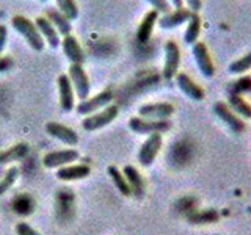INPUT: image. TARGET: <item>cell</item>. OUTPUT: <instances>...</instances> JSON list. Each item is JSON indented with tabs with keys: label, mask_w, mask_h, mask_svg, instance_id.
I'll return each mask as SVG.
<instances>
[{
	"label": "cell",
	"mask_w": 251,
	"mask_h": 235,
	"mask_svg": "<svg viewBox=\"0 0 251 235\" xmlns=\"http://www.w3.org/2000/svg\"><path fill=\"white\" fill-rule=\"evenodd\" d=\"M227 105L242 119H251V104L240 94H227Z\"/></svg>",
	"instance_id": "cell-22"
},
{
	"label": "cell",
	"mask_w": 251,
	"mask_h": 235,
	"mask_svg": "<svg viewBox=\"0 0 251 235\" xmlns=\"http://www.w3.org/2000/svg\"><path fill=\"white\" fill-rule=\"evenodd\" d=\"M35 25L39 33H41V36L44 38V41L49 44L52 49H57L58 46H61V39H60L58 31L55 30V27L44 18V16H39V18L35 21Z\"/></svg>",
	"instance_id": "cell-18"
},
{
	"label": "cell",
	"mask_w": 251,
	"mask_h": 235,
	"mask_svg": "<svg viewBox=\"0 0 251 235\" xmlns=\"http://www.w3.org/2000/svg\"><path fill=\"white\" fill-rule=\"evenodd\" d=\"M112 99H113V93L110 90H105V91L96 94L94 97H88V99L82 100L80 104L75 107V110L78 115H93V113H96V110L108 107Z\"/></svg>",
	"instance_id": "cell-9"
},
{
	"label": "cell",
	"mask_w": 251,
	"mask_h": 235,
	"mask_svg": "<svg viewBox=\"0 0 251 235\" xmlns=\"http://www.w3.org/2000/svg\"><path fill=\"white\" fill-rule=\"evenodd\" d=\"M175 78H176V83L179 86V90L182 91L188 99H192V100H202L204 96H206L204 90L188 74L177 72V75Z\"/></svg>",
	"instance_id": "cell-12"
},
{
	"label": "cell",
	"mask_w": 251,
	"mask_h": 235,
	"mask_svg": "<svg viewBox=\"0 0 251 235\" xmlns=\"http://www.w3.org/2000/svg\"><path fill=\"white\" fill-rule=\"evenodd\" d=\"M2 176H3V171H2V168H0V179H2Z\"/></svg>",
	"instance_id": "cell-38"
},
{
	"label": "cell",
	"mask_w": 251,
	"mask_h": 235,
	"mask_svg": "<svg viewBox=\"0 0 251 235\" xmlns=\"http://www.w3.org/2000/svg\"><path fill=\"white\" fill-rule=\"evenodd\" d=\"M168 3L175 8V10H177V8H184V0H168Z\"/></svg>",
	"instance_id": "cell-37"
},
{
	"label": "cell",
	"mask_w": 251,
	"mask_h": 235,
	"mask_svg": "<svg viewBox=\"0 0 251 235\" xmlns=\"http://www.w3.org/2000/svg\"><path fill=\"white\" fill-rule=\"evenodd\" d=\"M163 144V138L162 133H152V135H148L146 141L140 147L138 152V162L141 166H151L154 160L157 159V155L160 152V147Z\"/></svg>",
	"instance_id": "cell-4"
},
{
	"label": "cell",
	"mask_w": 251,
	"mask_h": 235,
	"mask_svg": "<svg viewBox=\"0 0 251 235\" xmlns=\"http://www.w3.org/2000/svg\"><path fill=\"white\" fill-rule=\"evenodd\" d=\"M19 168H10L6 172H3V176H2V179H0V196H3L10 188L14 185V182L18 180V177H19Z\"/></svg>",
	"instance_id": "cell-29"
},
{
	"label": "cell",
	"mask_w": 251,
	"mask_h": 235,
	"mask_svg": "<svg viewBox=\"0 0 251 235\" xmlns=\"http://www.w3.org/2000/svg\"><path fill=\"white\" fill-rule=\"evenodd\" d=\"M46 132L49 133L50 137L60 140L61 143L69 144V146H75L78 143V135L75 130L66 127L60 122H47L46 124Z\"/></svg>",
	"instance_id": "cell-14"
},
{
	"label": "cell",
	"mask_w": 251,
	"mask_h": 235,
	"mask_svg": "<svg viewBox=\"0 0 251 235\" xmlns=\"http://www.w3.org/2000/svg\"><path fill=\"white\" fill-rule=\"evenodd\" d=\"M6 38H8V30H6L5 25H2V24H0V55H2V52L5 49Z\"/></svg>",
	"instance_id": "cell-36"
},
{
	"label": "cell",
	"mask_w": 251,
	"mask_h": 235,
	"mask_svg": "<svg viewBox=\"0 0 251 235\" xmlns=\"http://www.w3.org/2000/svg\"><path fill=\"white\" fill-rule=\"evenodd\" d=\"M16 234H18V235H41L27 223H18V224H16Z\"/></svg>",
	"instance_id": "cell-33"
},
{
	"label": "cell",
	"mask_w": 251,
	"mask_h": 235,
	"mask_svg": "<svg viewBox=\"0 0 251 235\" xmlns=\"http://www.w3.org/2000/svg\"><path fill=\"white\" fill-rule=\"evenodd\" d=\"M11 25L19 35H22V38L25 39L27 44L33 50L41 52L44 49L46 41H44V38L41 36V33L38 31L35 22H31L28 18H25V16L18 14V16H14V18L11 19Z\"/></svg>",
	"instance_id": "cell-1"
},
{
	"label": "cell",
	"mask_w": 251,
	"mask_h": 235,
	"mask_svg": "<svg viewBox=\"0 0 251 235\" xmlns=\"http://www.w3.org/2000/svg\"><path fill=\"white\" fill-rule=\"evenodd\" d=\"M129 129L138 135H152V133H165L171 129L170 119H145V118H130Z\"/></svg>",
	"instance_id": "cell-2"
},
{
	"label": "cell",
	"mask_w": 251,
	"mask_h": 235,
	"mask_svg": "<svg viewBox=\"0 0 251 235\" xmlns=\"http://www.w3.org/2000/svg\"><path fill=\"white\" fill-rule=\"evenodd\" d=\"M200 33H201V16L198 13H192L190 19L187 21V28L184 33L185 44L193 46L198 43Z\"/></svg>",
	"instance_id": "cell-24"
},
{
	"label": "cell",
	"mask_w": 251,
	"mask_h": 235,
	"mask_svg": "<svg viewBox=\"0 0 251 235\" xmlns=\"http://www.w3.org/2000/svg\"><path fill=\"white\" fill-rule=\"evenodd\" d=\"M61 47H63V52L66 55V58L71 61V65H82L83 66V63H85L83 49L73 35H68L61 39Z\"/></svg>",
	"instance_id": "cell-15"
},
{
	"label": "cell",
	"mask_w": 251,
	"mask_h": 235,
	"mask_svg": "<svg viewBox=\"0 0 251 235\" xmlns=\"http://www.w3.org/2000/svg\"><path fill=\"white\" fill-rule=\"evenodd\" d=\"M179 65H180V50L176 41L165 43V65H163V78L165 80H171L175 78L179 72Z\"/></svg>",
	"instance_id": "cell-6"
},
{
	"label": "cell",
	"mask_w": 251,
	"mask_h": 235,
	"mask_svg": "<svg viewBox=\"0 0 251 235\" xmlns=\"http://www.w3.org/2000/svg\"><path fill=\"white\" fill-rule=\"evenodd\" d=\"M118 113H120V110H118L116 105H108L102 110V112L93 113L88 118H85L83 122H82V127L88 132L99 130L102 127H105V125H108L110 122H113L115 118L118 116Z\"/></svg>",
	"instance_id": "cell-5"
},
{
	"label": "cell",
	"mask_w": 251,
	"mask_h": 235,
	"mask_svg": "<svg viewBox=\"0 0 251 235\" xmlns=\"http://www.w3.org/2000/svg\"><path fill=\"white\" fill-rule=\"evenodd\" d=\"M192 53H193V58L196 66H198L200 72L206 77V78H212L215 75V65H214V60H212L210 53L207 46L204 43H196L192 46Z\"/></svg>",
	"instance_id": "cell-8"
},
{
	"label": "cell",
	"mask_w": 251,
	"mask_h": 235,
	"mask_svg": "<svg viewBox=\"0 0 251 235\" xmlns=\"http://www.w3.org/2000/svg\"><path fill=\"white\" fill-rule=\"evenodd\" d=\"M214 113L222 119V122L226 124V127L229 129L235 135H242L243 132L247 130V124L243 122V119L235 115L232 110L229 108V105L223 100H218L214 104Z\"/></svg>",
	"instance_id": "cell-3"
},
{
	"label": "cell",
	"mask_w": 251,
	"mask_h": 235,
	"mask_svg": "<svg viewBox=\"0 0 251 235\" xmlns=\"http://www.w3.org/2000/svg\"><path fill=\"white\" fill-rule=\"evenodd\" d=\"M90 166L86 164H68V166L58 168L57 177L65 182H73V180H80L90 176Z\"/></svg>",
	"instance_id": "cell-21"
},
{
	"label": "cell",
	"mask_w": 251,
	"mask_h": 235,
	"mask_svg": "<svg viewBox=\"0 0 251 235\" xmlns=\"http://www.w3.org/2000/svg\"><path fill=\"white\" fill-rule=\"evenodd\" d=\"M78 152L75 149H65V151H53L44 155L43 164L46 168H63L78 160Z\"/></svg>",
	"instance_id": "cell-10"
},
{
	"label": "cell",
	"mask_w": 251,
	"mask_h": 235,
	"mask_svg": "<svg viewBox=\"0 0 251 235\" xmlns=\"http://www.w3.org/2000/svg\"><path fill=\"white\" fill-rule=\"evenodd\" d=\"M13 68V58L10 57H0V74L6 72Z\"/></svg>",
	"instance_id": "cell-35"
},
{
	"label": "cell",
	"mask_w": 251,
	"mask_h": 235,
	"mask_svg": "<svg viewBox=\"0 0 251 235\" xmlns=\"http://www.w3.org/2000/svg\"><path fill=\"white\" fill-rule=\"evenodd\" d=\"M138 113L140 118L145 119H168L175 113V107L170 102H155V104L141 105Z\"/></svg>",
	"instance_id": "cell-11"
},
{
	"label": "cell",
	"mask_w": 251,
	"mask_h": 235,
	"mask_svg": "<svg viewBox=\"0 0 251 235\" xmlns=\"http://www.w3.org/2000/svg\"><path fill=\"white\" fill-rule=\"evenodd\" d=\"M69 80L73 83V88L77 94V97L80 100H85L90 97V78L86 75L85 69L82 65H71L69 66Z\"/></svg>",
	"instance_id": "cell-7"
},
{
	"label": "cell",
	"mask_w": 251,
	"mask_h": 235,
	"mask_svg": "<svg viewBox=\"0 0 251 235\" xmlns=\"http://www.w3.org/2000/svg\"><path fill=\"white\" fill-rule=\"evenodd\" d=\"M146 2L151 5L157 13L167 14L171 11V5L168 3V0H146Z\"/></svg>",
	"instance_id": "cell-32"
},
{
	"label": "cell",
	"mask_w": 251,
	"mask_h": 235,
	"mask_svg": "<svg viewBox=\"0 0 251 235\" xmlns=\"http://www.w3.org/2000/svg\"><path fill=\"white\" fill-rule=\"evenodd\" d=\"M218 219L217 212L214 210H202L200 213H195L193 216H190V221L193 224H209V223H214Z\"/></svg>",
	"instance_id": "cell-31"
},
{
	"label": "cell",
	"mask_w": 251,
	"mask_h": 235,
	"mask_svg": "<svg viewBox=\"0 0 251 235\" xmlns=\"http://www.w3.org/2000/svg\"><path fill=\"white\" fill-rule=\"evenodd\" d=\"M251 93V75H239L237 80L227 85V94H248Z\"/></svg>",
	"instance_id": "cell-26"
},
{
	"label": "cell",
	"mask_w": 251,
	"mask_h": 235,
	"mask_svg": "<svg viewBox=\"0 0 251 235\" xmlns=\"http://www.w3.org/2000/svg\"><path fill=\"white\" fill-rule=\"evenodd\" d=\"M251 69V52L245 53L243 57L234 60L229 65V72L232 75H243Z\"/></svg>",
	"instance_id": "cell-27"
},
{
	"label": "cell",
	"mask_w": 251,
	"mask_h": 235,
	"mask_svg": "<svg viewBox=\"0 0 251 235\" xmlns=\"http://www.w3.org/2000/svg\"><path fill=\"white\" fill-rule=\"evenodd\" d=\"M41 2H47V0H41Z\"/></svg>",
	"instance_id": "cell-39"
},
{
	"label": "cell",
	"mask_w": 251,
	"mask_h": 235,
	"mask_svg": "<svg viewBox=\"0 0 251 235\" xmlns=\"http://www.w3.org/2000/svg\"><path fill=\"white\" fill-rule=\"evenodd\" d=\"M28 151H30V147L27 143H18L11 147H8L6 151L0 152V164H8V163L19 162L22 159H25Z\"/></svg>",
	"instance_id": "cell-23"
},
{
	"label": "cell",
	"mask_w": 251,
	"mask_h": 235,
	"mask_svg": "<svg viewBox=\"0 0 251 235\" xmlns=\"http://www.w3.org/2000/svg\"><path fill=\"white\" fill-rule=\"evenodd\" d=\"M107 172H108V176L112 177V180H113V184L116 185V188L121 191V194H124V196H132V190H130V187L127 184V180H126L124 174H123L120 169H118L116 166H108L107 168Z\"/></svg>",
	"instance_id": "cell-25"
},
{
	"label": "cell",
	"mask_w": 251,
	"mask_h": 235,
	"mask_svg": "<svg viewBox=\"0 0 251 235\" xmlns=\"http://www.w3.org/2000/svg\"><path fill=\"white\" fill-rule=\"evenodd\" d=\"M192 11L188 8H177V10H171L170 13L163 14L162 18H159V25L163 30H171L180 27L182 24H185L188 19H190Z\"/></svg>",
	"instance_id": "cell-13"
},
{
	"label": "cell",
	"mask_w": 251,
	"mask_h": 235,
	"mask_svg": "<svg viewBox=\"0 0 251 235\" xmlns=\"http://www.w3.org/2000/svg\"><path fill=\"white\" fill-rule=\"evenodd\" d=\"M57 2V10L66 16L69 21H74L78 18V6L75 3V0H55Z\"/></svg>",
	"instance_id": "cell-28"
},
{
	"label": "cell",
	"mask_w": 251,
	"mask_h": 235,
	"mask_svg": "<svg viewBox=\"0 0 251 235\" xmlns=\"http://www.w3.org/2000/svg\"><path fill=\"white\" fill-rule=\"evenodd\" d=\"M13 207L16 210V213H21V215H28L31 213V210L35 207V202L31 201L28 196H18L13 204Z\"/></svg>",
	"instance_id": "cell-30"
},
{
	"label": "cell",
	"mask_w": 251,
	"mask_h": 235,
	"mask_svg": "<svg viewBox=\"0 0 251 235\" xmlns=\"http://www.w3.org/2000/svg\"><path fill=\"white\" fill-rule=\"evenodd\" d=\"M184 3L192 13H200V10L202 8V0H184Z\"/></svg>",
	"instance_id": "cell-34"
},
{
	"label": "cell",
	"mask_w": 251,
	"mask_h": 235,
	"mask_svg": "<svg viewBox=\"0 0 251 235\" xmlns=\"http://www.w3.org/2000/svg\"><path fill=\"white\" fill-rule=\"evenodd\" d=\"M58 85V94H60V107L63 112H71L74 108V88L71 83L69 77L63 74L57 80Z\"/></svg>",
	"instance_id": "cell-16"
},
{
	"label": "cell",
	"mask_w": 251,
	"mask_h": 235,
	"mask_svg": "<svg viewBox=\"0 0 251 235\" xmlns=\"http://www.w3.org/2000/svg\"><path fill=\"white\" fill-rule=\"evenodd\" d=\"M123 174L126 177V180H127V184L130 187L132 190V194L138 196V198H141V196L145 194V190H146V184L143 177H141V174L138 172L137 168H133L132 164H126L124 169H123Z\"/></svg>",
	"instance_id": "cell-20"
},
{
	"label": "cell",
	"mask_w": 251,
	"mask_h": 235,
	"mask_svg": "<svg viewBox=\"0 0 251 235\" xmlns=\"http://www.w3.org/2000/svg\"><path fill=\"white\" fill-rule=\"evenodd\" d=\"M157 21H159V13H157L155 10H151L145 14V18L141 19L138 30H137V39L140 43L146 44L149 39H151V35L154 31Z\"/></svg>",
	"instance_id": "cell-19"
},
{
	"label": "cell",
	"mask_w": 251,
	"mask_h": 235,
	"mask_svg": "<svg viewBox=\"0 0 251 235\" xmlns=\"http://www.w3.org/2000/svg\"><path fill=\"white\" fill-rule=\"evenodd\" d=\"M44 18L52 24L55 30L58 31V35L63 38L71 35V31H73V24H71V21L66 16H63L57 8H47Z\"/></svg>",
	"instance_id": "cell-17"
}]
</instances>
